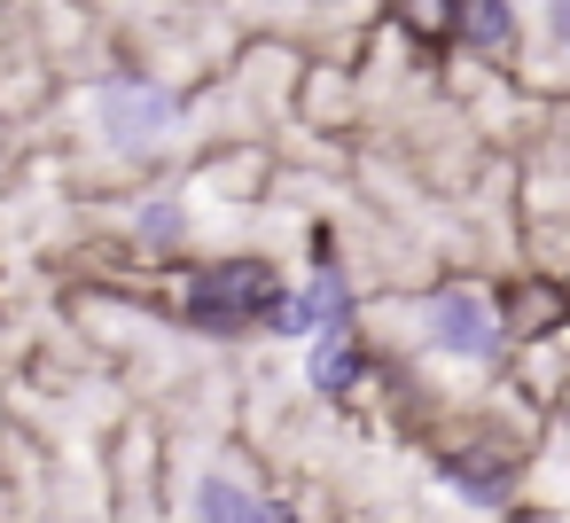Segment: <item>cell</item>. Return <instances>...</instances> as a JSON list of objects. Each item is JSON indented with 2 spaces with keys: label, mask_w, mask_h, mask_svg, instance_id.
I'll list each match as a JSON object with an SVG mask.
<instances>
[{
  "label": "cell",
  "mask_w": 570,
  "mask_h": 523,
  "mask_svg": "<svg viewBox=\"0 0 570 523\" xmlns=\"http://www.w3.org/2000/svg\"><path fill=\"white\" fill-rule=\"evenodd\" d=\"M430 344L445 352V359H469V367H484V359H500V320H492V305L476 297V289H438L430 297Z\"/></svg>",
  "instance_id": "cell-2"
},
{
  "label": "cell",
  "mask_w": 570,
  "mask_h": 523,
  "mask_svg": "<svg viewBox=\"0 0 570 523\" xmlns=\"http://www.w3.org/2000/svg\"><path fill=\"white\" fill-rule=\"evenodd\" d=\"M539 17H547V32L570 48V0H539Z\"/></svg>",
  "instance_id": "cell-10"
},
{
  "label": "cell",
  "mask_w": 570,
  "mask_h": 523,
  "mask_svg": "<svg viewBox=\"0 0 570 523\" xmlns=\"http://www.w3.org/2000/svg\"><path fill=\"white\" fill-rule=\"evenodd\" d=\"M554 320H562V289H554V282L515 289V305H508V328H515V336H547ZM508 328H500V336H508Z\"/></svg>",
  "instance_id": "cell-7"
},
{
  "label": "cell",
  "mask_w": 570,
  "mask_h": 523,
  "mask_svg": "<svg viewBox=\"0 0 570 523\" xmlns=\"http://www.w3.org/2000/svg\"><path fill=\"white\" fill-rule=\"evenodd\" d=\"M180 313H188V328H204V336H250V328H282L289 289H282L274 266L243 258V266H212V274H196L188 297H180Z\"/></svg>",
  "instance_id": "cell-1"
},
{
  "label": "cell",
  "mask_w": 570,
  "mask_h": 523,
  "mask_svg": "<svg viewBox=\"0 0 570 523\" xmlns=\"http://www.w3.org/2000/svg\"><path fill=\"white\" fill-rule=\"evenodd\" d=\"M95 118H102V134H110L118 149H149V141H165V126H173V95H157L149 79H110V87L95 95Z\"/></svg>",
  "instance_id": "cell-3"
},
{
  "label": "cell",
  "mask_w": 570,
  "mask_h": 523,
  "mask_svg": "<svg viewBox=\"0 0 570 523\" xmlns=\"http://www.w3.org/2000/svg\"><path fill=\"white\" fill-rule=\"evenodd\" d=\"M313 383H321L328 398L360 383V344H352V328H328V336H313Z\"/></svg>",
  "instance_id": "cell-6"
},
{
  "label": "cell",
  "mask_w": 570,
  "mask_h": 523,
  "mask_svg": "<svg viewBox=\"0 0 570 523\" xmlns=\"http://www.w3.org/2000/svg\"><path fill=\"white\" fill-rule=\"evenodd\" d=\"M461 40L469 48H500L508 40V9H500V0H469V9H461Z\"/></svg>",
  "instance_id": "cell-9"
},
{
  "label": "cell",
  "mask_w": 570,
  "mask_h": 523,
  "mask_svg": "<svg viewBox=\"0 0 570 523\" xmlns=\"http://www.w3.org/2000/svg\"><path fill=\"white\" fill-rule=\"evenodd\" d=\"M258 523H289V507H274V500H266V507H258Z\"/></svg>",
  "instance_id": "cell-11"
},
{
  "label": "cell",
  "mask_w": 570,
  "mask_h": 523,
  "mask_svg": "<svg viewBox=\"0 0 570 523\" xmlns=\"http://www.w3.org/2000/svg\"><path fill=\"white\" fill-rule=\"evenodd\" d=\"M282 328H289V336H328V328H352V282H344V266H336L328 250H321V266H313L305 297H289Z\"/></svg>",
  "instance_id": "cell-4"
},
{
  "label": "cell",
  "mask_w": 570,
  "mask_h": 523,
  "mask_svg": "<svg viewBox=\"0 0 570 523\" xmlns=\"http://www.w3.org/2000/svg\"><path fill=\"white\" fill-rule=\"evenodd\" d=\"M445 476H453L461 492H476V500H500V484H508V461H469V453H453V461H445Z\"/></svg>",
  "instance_id": "cell-8"
},
{
  "label": "cell",
  "mask_w": 570,
  "mask_h": 523,
  "mask_svg": "<svg viewBox=\"0 0 570 523\" xmlns=\"http://www.w3.org/2000/svg\"><path fill=\"white\" fill-rule=\"evenodd\" d=\"M258 492L243 484V476H227V468H212L204 484H196V523H258Z\"/></svg>",
  "instance_id": "cell-5"
}]
</instances>
